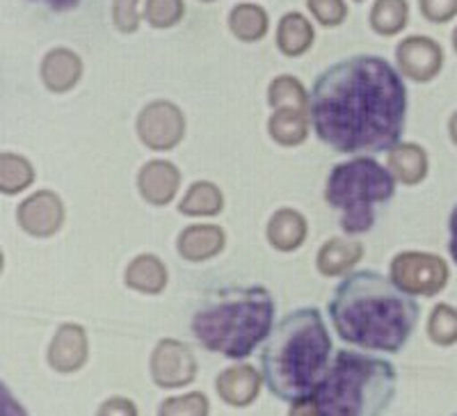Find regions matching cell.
<instances>
[{"label":"cell","mask_w":457,"mask_h":416,"mask_svg":"<svg viewBox=\"0 0 457 416\" xmlns=\"http://www.w3.org/2000/svg\"><path fill=\"white\" fill-rule=\"evenodd\" d=\"M288 416H318V407H316V401L312 398H302V401H295L291 403V412H288Z\"/></svg>","instance_id":"obj_37"},{"label":"cell","mask_w":457,"mask_h":416,"mask_svg":"<svg viewBox=\"0 0 457 416\" xmlns=\"http://www.w3.org/2000/svg\"><path fill=\"white\" fill-rule=\"evenodd\" d=\"M151 378L158 387L177 389V387L190 385L197 375V362L193 350L177 338H162L151 354Z\"/></svg>","instance_id":"obj_9"},{"label":"cell","mask_w":457,"mask_h":416,"mask_svg":"<svg viewBox=\"0 0 457 416\" xmlns=\"http://www.w3.org/2000/svg\"><path fill=\"white\" fill-rule=\"evenodd\" d=\"M332 337L320 309L288 312L261 350L265 387L284 403L312 398L332 366Z\"/></svg>","instance_id":"obj_3"},{"label":"cell","mask_w":457,"mask_h":416,"mask_svg":"<svg viewBox=\"0 0 457 416\" xmlns=\"http://www.w3.org/2000/svg\"><path fill=\"white\" fill-rule=\"evenodd\" d=\"M453 416H457V412H455V414H453Z\"/></svg>","instance_id":"obj_42"},{"label":"cell","mask_w":457,"mask_h":416,"mask_svg":"<svg viewBox=\"0 0 457 416\" xmlns=\"http://www.w3.org/2000/svg\"><path fill=\"white\" fill-rule=\"evenodd\" d=\"M87 362V334L80 325H62L48 345V364L57 373H73Z\"/></svg>","instance_id":"obj_13"},{"label":"cell","mask_w":457,"mask_h":416,"mask_svg":"<svg viewBox=\"0 0 457 416\" xmlns=\"http://www.w3.org/2000/svg\"><path fill=\"white\" fill-rule=\"evenodd\" d=\"M140 0H112V23L120 32H136L140 28L142 16L137 10Z\"/></svg>","instance_id":"obj_32"},{"label":"cell","mask_w":457,"mask_h":416,"mask_svg":"<svg viewBox=\"0 0 457 416\" xmlns=\"http://www.w3.org/2000/svg\"><path fill=\"white\" fill-rule=\"evenodd\" d=\"M126 287L156 295L167 287V268L154 254H140L126 268Z\"/></svg>","instance_id":"obj_23"},{"label":"cell","mask_w":457,"mask_h":416,"mask_svg":"<svg viewBox=\"0 0 457 416\" xmlns=\"http://www.w3.org/2000/svg\"><path fill=\"white\" fill-rule=\"evenodd\" d=\"M395 197V177L389 167L370 156H354L332 167L325 183V202L341 215L348 236L366 234L375 227L378 208Z\"/></svg>","instance_id":"obj_6"},{"label":"cell","mask_w":457,"mask_h":416,"mask_svg":"<svg viewBox=\"0 0 457 416\" xmlns=\"http://www.w3.org/2000/svg\"><path fill=\"white\" fill-rule=\"evenodd\" d=\"M96 416H137V405L129 398H121V395H114L108 398L105 403H101Z\"/></svg>","instance_id":"obj_34"},{"label":"cell","mask_w":457,"mask_h":416,"mask_svg":"<svg viewBox=\"0 0 457 416\" xmlns=\"http://www.w3.org/2000/svg\"><path fill=\"white\" fill-rule=\"evenodd\" d=\"M145 19L151 28H174L186 16V3L183 0H146Z\"/></svg>","instance_id":"obj_29"},{"label":"cell","mask_w":457,"mask_h":416,"mask_svg":"<svg viewBox=\"0 0 457 416\" xmlns=\"http://www.w3.org/2000/svg\"><path fill=\"white\" fill-rule=\"evenodd\" d=\"M369 21L378 35L394 37L410 21V5L407 0H375Z\"/></svg>","instance_id":"obj_25"},{"label":"cell","mask_w":457,"mask_h":416,"mask_svg":"<svg viewBox=\"0 0 457 416\" xmlns=\"http://www.w3.org/2000/svg\"><path fill=\"white\" fill-rule=\"evenodd\" d=\"M316 32L312 21L300 12H288L279 19L277 26V48L288 58H300L313 46Z\"/></svg>","instance_id":"obj_18"},{"label":"cell","mask_w":457,"mask_h":416,"mask_svg":"<svg viewBox=\"0 0 457 416\" xmlns=\"http://www.w3.org/2000/svg\"><path fill=\"white\" fill-rule=\"evenodd\" d=\"M26 3L39 7V10L51 12V14H67V12L79 10L85 0H26Z\"/></svg>","instance_id":"obj_35"},{"label":"cell","mask_w":457,"mask_h":416,"mask_svg":"<svg viewBox=\"0 0 457 416\" xmlns=\"http://www.w3.org/2000/svg\"><path fill=\"white\" fill-rule=\"evenodd\" d=\"M224 206L222 190L211 181H197L190 186L186 197L179 204V211L190 218H202V215H218Z\"/></svg>","instance_id":"obj_24"},{"label":"cell","mask_w":457,"mask_h":416,"mask_svg":"<svg viewBox=\"0 0 457 416\" xmlns=\"http://www.w3.org/2000/svg\"><path fill=\"white\" fill-rule=\"evenodd\" d=\"M208 398L202 391H190L186 395L167 398L158 407V416H208Z\"/></svg>","instance_id":"obj_30"},{"label":"cell","mask_w":457,"mask_h":416,"mask_svg":"<svg viewBox=\"0 0 457 416\" xmlns=\"http://www.w3.org/2000/svg\"><path fill=\"white\" fill-rule=\"evenodd\" d=\"M16 220L26 234L37 238H48L57 234L64 222V204L51 190H39L30 195L16 211Z\"/></svg>","instance_id":"obj_11"},{"label":"cell","mask_w":457,"mask_h":416,"mask_svg":"<svg viewBox=\"0 0 457 416\" xmlns=\"http://www.w3.org/2000/svg\"><path fill=\"white\" fill-rule=\"evenodd\" d=\"M448 254L457 263V204L453 206L451 218H448Z\"/></svg>","instance_id":"obj_36"},{"label":"cell","mask_w":457,"mask_h":416,"mask_svg":"<svg viewBox=\"0 0 457 416\" xmlns=\"http://www.w3.org/2000/svg\"><path fill=\"white\" fill-rule=\"evenodd\" d=\"M448 266L442 256L430 252H400L391 261L389 277L410 295L432 297L448 284Z\"/></svg>","instance_id":"obj_7"},{"label":"cell","mask_w":457,"mask_h":416,"mask_svg":"<svg viewBox=\"0 0 457 416\" xmlns=\"http://www.w3.org/2000/svg\"><path fill=\"white\" fill-rule=\"evenodd\" d=\"M181 186V172L170 161H149L137 174V190L142 199L154 206H165L174 199Z\"/></svg>","instance_id":"obj_12"},{"label":"cell","mask_w":457,"mask_h":416,"mask_svg":"<svg viewBox=\"0 0 457 416\" xmlns=\"http://www.w3.org/2000/svg\"><path fill=\"white\" fill-rule=\"evenodd\" d=\"M398 391L394 362L343 348L313 394L318 416H385Z\"/></svg>","instance_id":"obj_5"},{"label":"cell","mask_w":457,"mask_h":416,"mask_svg":"<svg viewBox=\"0 0 457 416\" xmlns=\"http://www.w3.org/2000/svg\"><path fill=\"white\" fill-rule=\"evenodd\" d=\"M389 170L395 181L416 186L428 177V154L414 142H400L389 151Z\"/></svg>","instance_id":"obj_19"},{"label":"cell","mask_w":457,"mask_h":416,"mask_svg":"<svg viewBox=\"0 0 457 416\" xmlns=\"http://www.w3.org/2000/svg\"><path fill=\"white\" fill-rule=\"evenodd\" d=\"M338 338L373 353L395 354L410 344L421 304L378 270L343 277L328 304Z\"/></svg>","instance_id":"obj_2"},{"label":"cell","mask_w":457,"mask_h":416,"mask_svg":"<svg viewBox=\"0 0 457 416\" xmlns=\"http://www.w3.org/2000/svg\"><path fill=\"white\" fill-rule=\"evenodd\" d=\"M357 3H361V0H357Z\"/></svg>","instance_id":"obj_43"},{"label":"cell","mask_w":457,"mask_h":416,"mask_svg":"<svg viewBox=\"0 0 457 416\" xmlns=\"http://www.w3.org/2000/svg\"><path fill=\"white\" fill-rule=\"evenodd\" d=\"M395 62L405 79L430 83L442 71L444 51L432 37L411 35L395 46Z\"/></svg>","instance_id":"obj_10"},{"label":"cell","mask_w":457,"mask_h":416,"mask_svg":"<svg viewBox=\"0 0 457 416\" xmlns=\"http://www.w3.org/2000/svg\"><path fill=\"white\" fill-rule=\"evenodd\" d=\"M227 236L218 224H190L179 234L177 250L190 263H204L224 250Z\"/></svg>","instance_id":"obj_15"},{"label":"cell","mask_w":457,"mask_h":416,"mask_svg":"<svg viewBox=\"0 0 457 416\" xmlns=\"http://www.w3.org/2000/svg\"><path fill=\"white\" fill-rule=\"evenodd\" d=\"M228 30L236 39L245 44L259 42L268 35V28H270V19H268V12L261 5H252V3H243V5H236L234 10L228 12Z\"/></svg>","instance_id":"obj_22"},{"label":"cell","mask_w":457,"mask_h":416,"mask_svg":"<svg viewBox=\"0 0 457 416\" xmlns=\"http://www.w3.org/2000/svg\"><path fill=\"white\" fill-rule=\"evenodd\" d=\"M3 398H5V416H28L26 410L19 401H16L14 395H12L10 387H3Z\"/></svg>","instance_id":"obj_38"},{"label":"cell","mask_w":457,"mask_h":416,"mask_svg":"<svg viewBox=\"0 0 457 416\" xmlns=\"http://www.w3.org/2000/svg\"><path fill=\"white\" fill-rule=\"evenodd\" d=\"M35 179L30 161L16 154H3L0 156V190L5 195H14L26 190Z\"/></svg>","instance_id":"obj_27"},{"label":"cell","mask_w":457,"mask_h":416,"mask_svg":"<svg viewBox=\"0 0 457 416\" xmlns=\"http://www.w3.org/2000/svg\"><path fill=\"white\" fill-rule=\"evenodd\" d=\"M261 378L263 373L250 364L231 366V369L222 370L215 380V389H218L220 398L231 407H247L259 398Z\"/></svg>","instance_id":"obj_14"},{"label":"cell","mask_w":457,"mask_h":416,"mask_svg":"<svg viewBox=\"0 0 457 416\" xmlns=\"http://www.w3.org/2000/svg\"><path fill=\"white\" fill-rule=\"evenodd\" d=\"M407 85L382 55L359 53L322 69L309 94V120L322 145L338 154L373 156L400 145Z\"/></svg>","instance_id":"obj_1"},{"label":"cell","mask_w":457,"mask_h":416,"mask_svg":"<svg viewBox=\"0 0 457 416\" xmlns=\"http://www.w3.org/2000/svg\"><path fill=\"white\" fill-rule=\"evenodd\" d=\"M137 136L149 149H174L186 136V117L171 101H151L137 117Z\"/></svg>","instance_id":"obj_8"},{"label":"cell","mask_w":457,"mask_h":416,"mask_svg":"<svg viewBox=\"0 0 457 416\" xmlns=\"http://www.w3.org/2000/svg\"><path fill=\"white\" fill-rule=\"evenodd\" d=\"M419 7L432 23H446L457 16V0H419Z\"/></svg>","instance_id":"obj_33"},{"label":"cell","mask_w":457,"mask_h":416,"mask_svg":"<svg viewBox=\"0 0 457 416\" xmlns=\"http://www.w3.org/2000/svg\"><path fill=\"white\" fill-rule=\"evenodd\" d=\"M364 256V247L361 243H350L343 238H329L328 243H322L318 250L316 266L320 275L325 277H338L345 275L354 263H359Z\"/></svg>","instance_id":"obj_20"},{"label":"cell","mask_w":457,"mask_h":416,"mask_svg":"<svg viewBox=\"0 0 457 416\" xmlns=\"http://www.w3.org/2000/svg\"><path fill=\"white\" fill-rule=\"evenodd\" d=\"M309 126H312V120L307 110L277 108L268 120V133L279 145L297 146L307 140Z\"/></svg>","instance_id":"obj_21"},{"label":"cell","mask_w":457,"mask_h":416,"mask_svg":"<svg viewBox=\"0 0 457 416\" xmlns=\"http://www.w3.org/2000/svg\"><path fill=\"white\" fill-rule=\"evenodd\" d=\"M42 83L51 92L64 94L79 85L83 76V60L79 53L69 51V48H53L44 55L42 60Z\"/></svg>","instance_id":"obj_16"},{"label":"cell","mask_w":457,"mask_h":416,"mask_svg":"<svg viewBox=\"0 0 457 416\" xmlns=\"http://www.w3.org/2000/svg\"><path fill=\"white\" fill-rule=\"evenodd\" d=\"M307 7L325 28H337L348 19V5L343 0H307Z\"/></svg>","instance_id":"obj_31"},{"label":"cell","mask_w":457,"mask_h":416,"mask_svg":"<svg viewBox=\"0 0 457 416\" xmlns=\"http://www.w3.org/2000/svg\"><path fill=\"white\" fill-rule=\"evenodd\" d=\"M268 104L270 108H297L309 112V94L295 76H277L268 85Z\"/></svg>","instance_id":"obj_26"},{"label":"cell","mask_w":457,"mask_h":416,"mask_svg":"<svg viewBox=\"0 0 457 416\" xmlns=\"http://www.w3.org/2000/svg\"><path fill=\"white\" fill-rule=\"evenodd\" d=\"M453 48H455V53H457V28L453 30Z\"/></svg>","instance_id":"obj_40"},{"label":"cell","mask_w":457,"mask_h":416,"mask_svg":"<svg viewBox=\"0 0 457 416\" xmlns=\"http://www.w3.org/2000/svg\"><path fill=\"white\" fill-rule=\"evenodd\" d=\"M428 337L436 345L457 344V309L451 304H436L428 318Z\"/></svg>","instance_id":"obj_28"},{"label":"cell","mask_w":457,"mask_h":416,"mask_svg":"<svg viewBox=\"0 0 457 416\" xmlns=\"http://www.w3.org/2000/svg\"><path fill=\"white\" fill-rule=\"evenodd\" d=\"M275 300L265 287H228L193 313L190 332L211 353L247 359L275 329Z\"/></svg>","instance_id":"obj_4"},{"label":"cell","mask_w":457,"mask_h":416,"mask_svg":"<svg viewBox=\"0 0 457 416\" xmlns=\"http://www.w3.org/2000/svg\"><path fill=\"white\" fill-rule=\"evenodd\" d=\"M448 133H451V140L457 145V110L453 112L451 121H448Z\"/></svg>","instance_id":"obj_39"},{"label":"cell","mask_w":457,"mask_h":416,"mask_svg":"<svg viewBox=\"0 0 457 416\" xmlns=\"http://www.w3.org/2000/svg\"><path fill=\"white\" fill-rule=\"evenodd\" d=\"M202 3H213V0H202Z\"/></svg>","instance_id":"obj_41"},{"label":"cell","mask_w":457,"mask_h":416,"mask_svg":"<svg viewBox=\"0 0 457 416\" xmlns=\"http://www.w3.org/2000/svg\"><path fill=\"white\" fill-rule=\"evenodd\" d=\"M307 220L293 208H279L268 222V240L275 250L293 252L307 240Z\"/></svg>","instance_id":"obj_17"}]
</instances>
